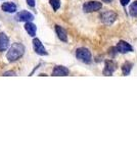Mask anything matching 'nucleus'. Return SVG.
<instances>
[{
    "instance_id": "12",
    "label": "nucleus",
    "mask_w": 137,
    "mask_h": 153,
    "mask_svg": "<svg viewBox=\"0 0 137 153\" xmlns=\"http://www.w3.org/2000/svg\"><path fill=\"white\" fill-rule=\"evenodd\" d=\"M2 10L4 12H7V13H12L16 10V5L13 3V2H4L1 5Z\"/></svg>"
},
{
    "instance_id": "8",
    "label": "nucleus",
    "mask_w": 137,
    "mask_h": 153,
    "mask_svg": "<svg viewBox=\"0 0 137 153\" xmlns=\"http://www.w3.org/2000/svg\"><path fill=\"white\" fill-rule=\"evenodd\" d=\"M116 70H117V63L114 60H106V62H104V68H103L104 76H112Z\"/></svg>"
},
{
    "instance_id": "19",
    "label": "nucleus",
    "mask_w": 137,
    "mask_h": 153,
    "mask_svg": "<svg viewBox=\"0 0 137 153\" xmlns=\"http://www.w3.org/2000/svg\"><path fill=\"white\" fill-rule=\"evenodd\" d=\"M120 2L123 6H126V5H128V3L130 2V0H120Z\"/></svg>"
},
{
    "instance_id": "15",
    "label": "nucleus",
    "mask_w": 137,
    "mask_h": 153,
    "mask_svg": "<svg viewBox=\"0 0 137 153\" xmlns=\"http://www.w3.org/2000/svg\"><path fill=\"white\" fill-rule=\"evenodd\" d=\"M129 13H130V16H133V18H137V1L133 2V3L130 5Z\"/></svg>"
},
{
    "instance_id": "14",
    "label": "nucleus",
    "mask_w": 137,
    "mask_h": 153,
    "mask_svg": "<svg viewBox=\"0 0 137 153\" xmlns=\"http://www.w3.org/2000/svg\"><path fill=\"white\" fill-rule=\"evenodd\" d=\"M132 66H133V65H132L131 62H129V61H126V62L122 65V73H123L124 76H128L129 74H130Z\"/></svg>"
},
{
    "instance_id": "3",
    "label": "nucleus",
    "mask_w": 137,
    "mask_h": 153,
    "mask_svg": "<svg viewBox=\"0 0 137 153\" xmlns=\"http://www.w3.org/2000/svg\"><path fill=\"white\" fill-rule=\"evenodd\" d=\"M103 7V4L98 1H88L86 3H84L83 5V10L86 13H90V12H94V11H98L101 9Z\"/></svg>"
},
{
    "instance_id": "9",
    "label": "nucleus",
    "mask_w": 137,
    "mask_h": 153,
    "mask_svg": "<svg viewBox=\"0 0 137 153\" xmlns=\"http://www.w3.org/2000/svg\"><path fill=\"white\" fill-rule=\"evenodd\" d=\"M69 74H70V71L66 66H63V65L54 66L53 71H52V76H69Z\"/></svg>"
},
{
    "instance_id": "4",
    "label": "nucleus",
    "mask_w": 137,
    "mask_h": 153,
    "mask_svg": "<svg viewBox=\"0 0 137 153\" xmlns=\"http://www.w3.org/2000/svg\"><path fill=\"white\" fill-rule=\"evenodd\" d=\"M14 19H16V22H25V23H27V22L33 21L34 16L28 10H22V11L17 12V13L16 14Z\"/></svg>"
},
{
    "instance_id": "18",
    "label": "nucleus",
    "mask_w": 137,
    "mask_h": 153,
    "mask_svg": "<svg viewBox=\"0 0 137 153\" xmlns=\"http://www.w3.org/2000/svg\"><path fill=\"white\" fill-rule=\"evenodd\" d=\"M27 1V4L31 7H34L35 6V0H26Z\"/></svg>"
},
{
    "instance_id": "6",
    "label": "nucleus",
    "mask_w": 137,
    "mask_h": 153,
    "mask_svg": "<svg viewBox=\"0 0 137 153\" xmlns=\"http://www.w3.org/2000/svg\"><path fill=\"white\" fill-rule=\"evenodd\" d=\"M33 47H34L35 52L37 54H39V55H47V54H48L45 47H44V45L41 43V41L39 40L38 38L33 39Z\"/></svg>"
},
{
    "instance_id": "13",
    "label": "nucleus",
    "mask_w": 137,
    "mask_h": 153,
    "mask_svg": "<svg viewBox=\"0 0 137 153\" xmlns=\"http://www.w3.org/2000/svg\"><path fill=\"white\" fill-rule=\"evenodd\" d=\"M25 30H26L27 33L31 37H35L36 31H37V27H36V25H34L33 23H31V22H27L26 25H25Z\"/></svg>"
},
{
    "instance_id": "16",
    "label": "nucleus",
    "mask_w": 137,
    "mask_h": 153,
    "mask_svg": "<svg viewBox=\"0 0 137 153\" xmlns=\"http://www.w3.org/2000/svg\"><path fill=\"white\" fill-rule=\"evenodd\" d=\"M49 3H50L54 11H57L61 7V0H49Z\"/></svg>"
},
{
    "instance_id": "17",
    "label": "nucleus",
    "mask_w": 137,
    "mask_h": 153,
    "mask_svg": "<svg viewBox=\"0 0 137 153\" xmlns=\"http://www.w3.org/2000/svg\"><path fill=\"white\" fill-rule=\"evenodd\" d=\"M3 76H16V73H14V71H5V73L3 74Z\"/></svg>"
},
{
    "instance_id": "5",
    "label": "nucleus",
    "mask_w": 137,
    "mask_h": 153,
    "mask_svg": "<svg viewBox=\"0 0 137 153\" xmlns=\"http://www.w3.org/2000/svg\"><path fill=\"white\" fill-rule=\"evenodd\" d=\"M100 19L103 24L112 25L117 19V13H115V12L112 10L104 11L100 14Z\"/></svg>"
},
{
    "instance_id": "2",
    "label": "nucleus",
    "mask_w": 137,
    "mask_h": 153,
    "mask_svg": "<svg viewBox=\"0 0 137 153\" xmlns=\"http://www.w3.org/2000/svg\"><path fill=\"white\" fill-rule=\"evenodd\" d=\"M76 57L84 63H90L91 59H92L91 52L87 48H84V47L77 49L76 50Z\"/></svg>"
},
{
    "instance_id": "10",
    "label": "nucleus",
    "mask_w": 137,
    "mask_h": 153,
    "mask_svg": "<svg viewBox=\"0 0 137 153\" xmlns=\"http://www.w3.org/2000/svg\"><path fill=\"white\" fill-rule=\"evenodd\" d=\"M9 46V39L4 33H0V52L5 51Z\"/></svg>"
},
{
    "instance_id": "1",
    "label": "nucleus",
    "mask_w": 137,
    "mask_h": 153,
    "mask_svg": "<svg viewBox=\"0 0 137 153\" xmlns=\"http://www.w3.org/2000/svg\"><path fill=\"white\" fill-rule=\"evenodd\" d=\"M25 53V46L22 43H13L10 46V48L8 49L6 53V58L8 59V61L13 62L16 61L17 59H19Z\"/></svg>"
},
{
    "instance_id": "11",
    "label": "nucleus",
    "mask_w": 137,
    "mask_h": 153,
    "mask_svg": "<svg viewBox=\"0 0 137 153\" xmlns=\"http://www.w3.org/2000/svg\"><path fill=\"white\" fill-rule=\"evenodd\" d=\"M55 32H56V35L58 37V39L63 42H67L68 41V34H67V31L64 30L63 27L61 26H55Z\"/></svg>"
},
{
    "instance_id": "7",
    "label": "nucleus",
    "mask_w": 137,
    "mask_h": 153,
    "mask_svg": "<svg viewBox=\"0 0 137 153\" xmlns=\"http://www.w3.org/2000/svg\"><path fill=\"white\" fill-rule=\"evenodd\" d=\"M117 48V51H118L119 53H128V52H132L133 51V47L130 45L129 43H127V42L121 40L118 42V44H117L116 46Z\"/></svg>"
},
{
    "instance_id": "20",
    "label": "nucleus",
    "mask_w": 137,
    "mask_h": 153,
    "mask_svg": "<svg viewBox=\"0 0 137 153\" xmlns=\"http://www.w3.org/2000/svg\"><path fill=\"white\" fill-rule=\"evenodd\" d=\"M103 1L104 2V3H111L113 0H103Z\"/></svg>"
}]
</instances>
